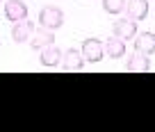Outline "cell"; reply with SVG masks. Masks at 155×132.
I'll use <instances>...</instances> for the list:
<instances>
[{
	"mask_svg": "<svg viewBox=\"0 0 155 132\" xmlns=\"http://www.w3.org/2000/svg\"><path fill=\"white\" fill-rule=\"evenodd\" d=\"M39 25L48 30H59L64 25V11L55 5H46L39 11Z\"/></svg>",
	"mask_w": 155,
	"mask_h": 132,
	"instance_id": "1",
	"label": "cell"
},
{
	"mask_svg": "<svg viewBox=\"0 0 155 132\" xmlns=\"http://www.w3.org/2000/svg\"><path fill=\"white\" fill-rule=\"evenodd\" d=\"M80 53H82L84 62L98 64L103 57H105V43H103V41H98L96 37H91V39H84V41H82V48H80Z\"/></svg>",
	"mask_w": 155,
	"mask_h": 132,
	"instance_id": "2",
	"label": "cell"
},
{
	"mask_svg": "<svg viewBox=\"0 0 155 132\" xmlns=\"http://www.w3.org/2000/svg\"><path fill=\"white\" fill-rule=\"evenodd\" d=\"M5 18L12 23H18V21L28 18V5L23 0H7L5 2Z\"/></svg>",
	"mask_w": 155,
	"mask_h": 132,
	"instance_id": "3",
	"label": "cell"
},
{
	"mask_svg": "<svg viewBox=\"0 0 155 132\" xmlns=\"http://www.w3.org/2000/svg\"><path fill=\"white\" fill-rule=\"evenodd\" d=\"M62 55H64V50L55 48V46L50 43V46H46V48H41L39 62H41V66H46V69H55V66L62 64Z\"/></svg>",
	"mask_w": 155,
	"mask_h": 132,
	"instance_id": "4",
	"label": "cell"
},
{
	"mask_svg": "<svg viewBox=\"0 0 155 132\" xmlns=\"http://www.w3.org/2000/svg\"><path fill=\"white\" fill-rule=\"evenodd\" d=\"M32 34H34V23L30 18L18 21V23H14V27H12V39H14L16 43H25V41H30Z\"/></svg>",
	"mask_w": 155,
	"mask_h": 132,
	"instance_id": "5",
	"label": "cell"
},
{
	"mask_svg": "<svg viewBox=\"0 0 155 132\" xmlns=\"http://www.w3.org/2000/svg\"><path fill=\"white\" fill-rule=\"evenodd\" d=\"M112 32H114V37L128 41V39H132V37L137 34V21H132V18H119L114 23V27H112Z\"/></svg>",
	"mask_w": 155,
	"mask_h": 132,
	"instance_id": "6",
	"label": "cell"
},
{
	"mask_svg": "<svg viewBox=\"0 0 155 132\" xmlns=\"http://www.w3.org/2000/svg\"><path fill=\"white\" fill-rule=\"evenodd\" d=\"M82 66H84L82 53H78L75 48L64 50V55H62V69L64 71H82Z\"/></svg>",
	"mask_w": 155,
	"mask_h": 132,
	"instance_id": "7",
	"label": "cell"
},
{
	"mask_svg": "<svg viewBox=\"0 0 155 132\" xmlns=\"http://www.w3.org/2000/svg\"><path fill=\"white\" fill-rule=\"evenodd\" d=\"M50 43H55V34H53V30H48V27L34 30V34L30 37V46H32L34 50H41V48H46V46H50Z\"/></svg>",
	"mask_w": 155,
	"mask_h": 132,
	"instance_id": "8",
	"label": "cell"
},
{
	"mask_svg": "<svg viewBox=\"0 0 155 132\" xmlns=\"http://www.w3.org/2000/svg\"><path fill=\"white\" fill-rule=\"evenodd\" d=\"M126 14L132 21H144L148 16V0H128L126 2Z\"/></svg>",
	"mask_w": 155,
	"mask_h": 132,
	"instance_id": "9",
	"label": "cell"
},
{
	"mask_svg": "<svg viewBox=\"0 0 155 132\" xmlns=\"http://www.w3.org/2000/svg\"><path fill=\"white\" fill-rule=\"evenodd\" d=\"M148 69H150V57L139 53V50H135L132 57L128 59V71H132V73H146Z\"/></svg>",
	"mask_w": 155,
	"mask_h": 132,
	"instance_id": "10",
	"label": "cell"
},
{
	"mask_svg": "<svg viewBox=\"0 0 155 132\" xmlns=\"http://www.w3.org/2000/svg\"><path fill=\"white\" fill-rule=\"evenodd\" d=\"M105 55L112 57V59H121L123 55H126V41L112 34L110 39L105 41Z\"/></svg>",
	"mask_w": 155,
	"mask_h": 132,
	"instance_id": "11",
	"label": "cell"
},
{
	"mask_svg": "<svg viewBox=\"0 0 155 132\" xmlns=\"http://www.w3.org/2000/svg\"><path fill=\"white\" fill-rule=\"evenodd\" d=\"M135 50L144 55H153L155 53V34L153 32H141L135 37Z\"/></svg>",
	"mask_w": 155,
	"mask_h": 132,
	"instance_id": "12",
	"label": "cell"
},
{
	"mask_svg": "<svg viewBox=\"0 0 155 132\" xmlns=\"http://www.w3.org/2000/svg\"><path fill=\"white\" fill-rule=\"evenodd\" d=\"M103 9L107 14L116 16V14H121V11H126V0H103Z\"/></svg>",
	"mask_w": 155,
	"mask_h": 132,
	"instance_id": "13",
	"label": "cell"
}]
</instances>
